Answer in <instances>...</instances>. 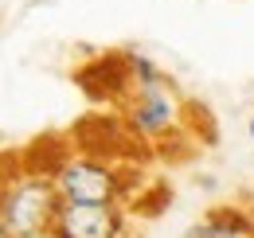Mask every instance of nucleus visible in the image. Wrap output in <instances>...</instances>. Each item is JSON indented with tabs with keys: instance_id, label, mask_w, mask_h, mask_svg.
<instances>
[{
	"instance_id": "obj_8",
	"label": "nucleus",
	"mask_w": 254,
	"mask_h": 238,
	"mask_svg": "<svg viewBox=\"0 0 254 238\" xmlns=\"http://www.w3.org/2000/svg\"><path fill=\"white\" fill-rule=\"evenodd\" d=\"M126 51V62H129V74H133V86L145 90V86H172V78L164 74V66H160L153 55H145V51H137V47H122Z\"/></svg>"
},
{
	"instance_id": "obj_3",
	"label": "nucleus",
	"mask_w": 254,
	"mask_h": 238,
	"mask_svg": "<svg viewBox=\"0 0 254 238\" xmlns=\"http://www.w3.org/2000/svg\"><path fill=\"white\" fill-rule=\"evenodd\" d=\"M122 121L129 125V133L149 145V149H168V141L184 137V102L176 98V86H145L133 90L126 106H122Z\"/></svg>"
},
{
	"instance_id": "obj_6",
	"label": "nucleus",
	"mask_w": 254,
	"mask_h": 238,
	"mask_svg": "<svg viewBox=\"0 0 254 238\" xmlns=\"http://www.w3.org/2000/svg\"><path fill=\"white\" fill-rule=\"evenodd\" d=\"M133 215L122 203H63L51 238H129Z\"/></svg>"
},
{
	"instance_id": "obj_2",
	"label": "nucleus",
	"mask_w": 254,
	"mask_h": 238,
	"mask_svg": "<svg viewBox=\"0 0 254 238\" xmlns=\"http://www.w3.org/2000/svg\"><path fill=\"white\" fill-rule=\"evenodd\" d=\"M63 207L55 179L28 172L16 156V172L0 176V219L16 238H51L55 215Z\"/></svg>"
},
{
	"instance_id": "obj_7",
	"label": "nucleus",
	"mask_w": 254,
	"mask_h": 238,
	"mask_svg": "<svg viewBox=\"0 0 254 238\" xmlns=\"http://www.w3.org/2000/svg\"><path fill=\"white\" fill-rule=\"evenodd\" d=\"M184 238H254V211L239 203H219L199 215Z\"/></svg>"
},
{
	"instance_id": "obj_10",
	"label": "nucleus",
	"mask_w": 254,
	"mask_h": 238,
	"mask_svg": "<svg viewBox=\"0 0 254 238\" xmlns=\"http://www.w3.org/2000/svg\"><path fill=\"white\" fill-rule=\"evenodd\" d=\"M247 137L254 141V110H251V118H247Z\"/></svg>"
},
{
	"instance_id": "obj_11",
	"label": "nucleus",
	"mask_w": 254,
	"mask_h": 238,
	"mask_svg": "<svg viewBox=\"0 0 254 238\" xmlns=\"http://www.w3.org/2000/svg\"><path fill=\"white\" fill-rule=\"evenodd\" d=\"M0 238H16L12 231H8V227H4V219H0Z\"/></svg>"
},
{
	"instance_id": "obj_1",
	"label": "nucleus",
	"mask_w": 254,
	"mask_h": 238,
	"mask_svg": "<svg viewBox=\"0 0 254 238\" xmlns=\"http://www.w3.org/2000/svg\"><path fill=\"white\" fill-rule=\"evenodd\" d=\"M51 179L63 203H122V207H129L149 183L141 164H114L86 152H70Z\"/></svg>"
},
{
	"instance_id": "obj_4",
	"label": "nucleus",
	"mask_w": 254,
	"mask_h": 238,
	"mask_svg": "<svg viewBox=\"0 0 254 238\" xmlns=\"http://www.w3.org/2000/svg\"><path fill=\"white\" fill-rule=\"evenodd\" d=\"M70 145H74V152L102 156V160H114V164H137L141 152H133V149H149L129 133V125L122 121V110L86 114L70 129Z\"/></svg>"
},
{
	"instance_id": "obj_5",
	"label": "nucleus",
	"mask_w": 254,
	"mask_h": 238,
	"mask_svg": "<svg viewBox=\"0 0 254 238\" xmlns=\"http://www.w3.org/2000/svg\"><path fill=\"white\" fill-rule=\"evenodd\" d=\"M74 86L82 90L94 106H106V110H122L129 98H133V74H129L126 51H102V55H90L74 70Z\"/></svg>"
},
{
	"instance_id": "obj_9",
	"label": "nucleus",
	"mask_w": 254,
	"mask_h": 238,
	"mask_svg": "<svg viewBox=\"0 0 254 238\" xmlns=\"http://www.w3.org/2000/svg\"><path fill=\"white\" fill-rule=\"evenodd\" d=\"M168 203H172V191H168V183H153V179H149V183L141 187V195L129 203V215H149V219H153V215H160Z\"/></svg>"
}]
</instances>
